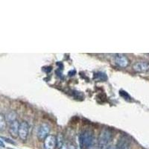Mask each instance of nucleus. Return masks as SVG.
Segmentation results:
<instances>
[{
  "instance_id": "1",
  "label": "nucleus",
  "mask_w": 149,
  "mask_h": 149,
  "mask_svg": "<svg viewBox=\"0 0 149 149\" xmlns=\"http://www.w3.org/2000/svg\"><path fill=\"white\" fill-rule=\"evenodd\" d=\"M94 133L90 130H84L79 136V144L81 149H90L94 144Z\"/></svg>"
},
{
  "instance_id": "2",
  "label": "nucleus",
  "mask_w": 149,
  "mask_h": 149,
  "mask_svg": "<svg viewBox=\"0 0 149 149\" xmlns=\"http://www.w3.org/2000/svg\"><path fill=\"white\" fill-rule=\"evenodd\" d=\"M113 139V134L108 129H104L101 132L98 138V144L97 149H106L109 143Z\"/></svg>"
},
{
  "instance_id": "3",
  "label": "nucleus",
  "mask_w": 149,
  "mask_h": 149,
  "mask_svg": "<svg viewBox=\"0 0 149 149\" xmlns=\"http://www.w3.org/2000/svg\"><path fill=\"white\" fill-rule=\"evenodd\" d=\"M29 125L27 122H22L19 123V127L18 136L22 140L26 141L29 136Z\"/></svg>"
},
{
  "instance_id": "4",
  "label": "nucleus",
  "mask_w": 149,
  "mask_h": 149,
  "mask_svg": "<svg viewBox=\"0 0 149 149\" xmlns=\"http://www.w3.org/2000/svg\"><path fill=\"white\" fill-rule=\"evenodd\" d=\"M50 132V127L47 124H42L37 130V136L39 140L44 141V139L49 136Z\"/></svg>"
},
{
  "instance_id": "5",
  "label": "nucleus",
  "mask_w": 149,
  "mask_h": 149,
  "mask_svg": "<svg viewBox=\"0 0 149 149\" xmlns=\"http://www.w3.org/2000/svg\"><path fill=\"white\" fill-rule=\"evenodd\" d=\"M116 149H131V142L130 139L126 136H122L117 141Z\"/></svg>"
},
{
  "instance_id": "6",
  "label": "nucleus",
  "mask_w": 149,
  "mask_h": 149,
  "mask_svg": "<svg viewBox=\"0 0 149 149\" xmlns=\"http://www.w3.org/2000/svg\"><path fill=\"white\" fill-rule=\"evenodd\" d=\"M57 147V137L54 135H49L44 139L45 149H55Z\"/></svg>"
},
{
  "instance_id": "7",
  "label": "nucleus",
  "mask_w": 149,
  "mask_h": 149,
  "mask_svg": "<svg viewBox=\"0 0 149 149\" xmlns=\"http://www.w3.org/2000/svg\"><path fill=\"white\" fill-rule=\"evenodd\" d=\"M134 71L137 72H146L149 70V62L147 61H139L134 63L133 66Z\"/></svg>"
},
{
  "instance_id": "8",
  "label": "nucleus",
  "mask_w": 149,
  "mask_h": 149,
  "mask_svg": "<svg viewBox=\"0 0 149 149\" xmlns=\"http://www.w3.org/2000/svg\"><path fill=\"white\" fill-rule=\"evenodd\" d=\"M115 63L122 68H125L128 66L129 60L123 54H117L115 57Z\"/></svg>"
},
{
  "instance_id": "9",
  "label": "nucleus",
  "mask_w": 149,
  "mask_h": 149,
  "mask_svg": "<svg viewBox=\"0 0 149 149\" xmlns=\"http://www.w3.org/2000/svg\"><path fill=\"white\" fill-rule=\"evenodd\" d=\"M19 127V122L17 120L14 121L13 122L10 123L9 125V133L10 136L14 138H17L18 136Z\"/></svg>"
},
{
  "instance_id": "10",
  "label": "nucleus",
  "mask_w": 149,
  "mask_h": 149,
  "mask_svg": "<svg viewBox=\"0 0 149 149\" xmlns=\"http://www.w3.org/2000/svg\"><path fill=\"white\" fill-rule=\"evenodd\" d=\"M5 119H6V122H8L9 124L13 122L14 121L17 120V113H16L14 111H10L8 113H7V114L5 116Z\"/></svg>"
},
{
  "instance_id": "11",
  "label": "nucleus",
  "mask_w": 149,
  "mask_h": 149,
  "mask_svg": "<svg viewBox=\"0 0 149 149\" xmlns=\"http://www.w3.org/2000/svg\"><path fill=\"white\" fill-rule=\"evenodd\" d=\"M7 127V122L3 114L0 113V131H4Z\"/></svg>"
},
{
  "instance_id": "12",
  "label": "nucleus",
  "mask_w": 149,
  "mask_h": 149,
  "mask_svg": "<svg viewBox=\"0 0 149 149\" xmlns=\"http://www.w3.org/2000/svg\"><path fill=\"white\" fill-rule=\"evenodd\" d=\"M107 77L106 74L104 72H97L95 74V79L97 81H104L105 80H107Z\"/></svg>"
},
{
  "instance_id": "13",
  "label": "nucleus",
  "mask_w": 149,
  "mask_h": 149,
  "mask_svg": "<svg viewBox=\"0 0 149 149\" xmlns=\"http://www.w3.org/2000/svg\"><path fill=\"white\" fill-rule=\"evenodd\" d=\"M0 138H1V139H2V140H4V141H5V142H8V143H9V144L15 145V142H14V140H12V139H9V138L5 137V136H0Z\"/></svg>"
},
{
  "instance_id": "14",
  "label": "nucleus",
  "mask_w": 149,
  "mask_h": 149,
  "mask_svg": "<svg viewBox=\"0 0 149 149\" xmlns=\"http://www.w3.org/2000/svg\"><path fill=\"white\" fill-rule=\"evenodd\" d=\"M59 149H68V144L66 143V142H64V143L59 148Z\"/></svg>"
},
{
  "instance_id": "15",
  "label": "nucleus",
  "mask_w": 149,
  "mask_h": 149,
  "mask_svg": "<svg viewBox=\"0 0 149 149\" xmlns=\"http://www.w3.org/2000/svg\"><path fill=\"white\" fill-rule=\"evenodd\" d=\"M68 149H75V146L73 144H68Z\"/></svg>"
},
{
  "instance_id": "16",
  "label": "nucleus",
  "mask_w": 149,
  "mask_h": 149,
  "mask_svg": "<svg viewBox=\"0 0 149 149\" xmlns=\"http://www.w3.org/2000/svg\"><path fill=\"white\" fill-rule=\"evenodd\" d=\"M75 73H76V71H75V70H72V71L69 72V75H71V76H72V75L75 74Z\"/></svg>"
},
{
  "instance_id": "17",
  "label": "nucleus",
  "mask_w": 149,
  "mask_h": 149,
  "mask_svg": "<svg viewBox=\"0 0 149 149\" xmlns=\"http://www.w3.org/2000/svg\"><path fill=\"white\" fill-rule=\"evenodd\" d=\"M0 147H1V148H5V143H4L3 140H2V139H0Z\"/></svg>"
},
{
  "instance_id": "18",
  "label": "nucleus",
  "mask_w": 149,
  "mask_h": 149,
  "mask_svg": "<svg viewBox=\"0 0 149 149\" xmlns=\"http://www.w3.org/2000/svg\"><path fill=\"white\" fill-rule=\"evenodd\" d=\"M106 149H116V146H112V145H110H110H109Z\"/></svg>"
},
{
  "instance_id": "19",
  "label": "nucleus",
  "mask_w": 149,
  "mask_h": 149,
  "mask_svg": "<svg viewBox=\"0 0 149 149\" xmlns=\"http://www.w3.org/2000/svg\"><path fill=\"white\" fill-rule=\"evenodd\" d=\"M9 149H12V148H9Z\"/></svg>"
}]
</instances>
